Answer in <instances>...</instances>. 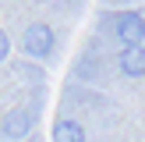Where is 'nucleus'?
I'll use <instances>...</instances> for the list:
<instances>
[{
	"mask_svg": "<svg viewBox=\"0 0 145 142\" xmlns=\"http://www.w3.org/2000/svg\"><path fill=\"white\" fill-rule=\"evenodd\" d=\"M32 124H35V110L21 106V110H11L4 117L0 135H4V139H25V135H32Z\"/></svg>",
	"mask_w": 145,
	"mask_h": 142,
	"instance_id": "obj_4",
	"label": "nucleus"
},
{
	"mask_svg": "<svg viewBox=\"0 0 145 142\" xmlns=\"http://www.w3.org/2000/svg\"><path fill=\"white\" fill-rule=\"evenodd\" d=\"M7 57H11V39H7V32L0 28V64H4Z\"/></svg>",
	"mask_w": 145,
	"mask_h": 142,
	"instance_id": "obj_6",
	"label": "nucleus"
},
{
	"mask_svg": "<svg viewBox=\"0 0 145 142\" xmlns=\"http://www.w3.org/2000/svg\"><path fill=\"white\" fill-rule=\"evenodd\" d=\"M53 46H57V32L46 21L28 25L25 36H21V50H25V57H32V60H46V57L53 53Z\"/></svg>",
	"mask_w": 145,
	"mask_h": 142,
	"instance_id": "obj_2",
	"label": "nucleus"
},
{
	"mask_svg": "<svg viewBox=\"0 0 145 142\" xmlns=\"http://www.w3.org/2000/svg\"><path fill=\"white\" fill-rule=\"evenodd\" d=\"M50 135H53L57 142H82V139H85V128L78 124L74 117H60V121L53 124V131H50Z\"/></svg>",
	"mask_w": 145,
	"mask_h": 142,
	"instance_id": "obj_5",
	"label": "nucleus"
},
{
	"mask_svg": "<svg viewBox=\"0 0 145 142\" xmlns=\"http://www.w3.org/2000/svg\"><path fill=\"white\" fill-rule=\"evenodd\" d=\"M103 25L113 32V39L120 46H131V43H145V18L138 11H113L103 14Z\"/></svg>",
	"mask_w": 145,
	"mask_h": 142,
	"instance_id": "obj_1",
	"label": "nucleus"
},
{
	"mask_svg": "<svg viewBox=\"0 0 145 142\" xmlns=\"http://www.w3.org/2000/svg\"><path fill=\"white\" fill-rule=\"evenodd\" d=\"M117 68H120V75H124V78H145V43L120 46Z\"/></svg>",
	"mask_w": 145,
	"mask_h": 142,
	"instance_id": "obj_3",
	"label": "nucleus"
}]
</instances>
